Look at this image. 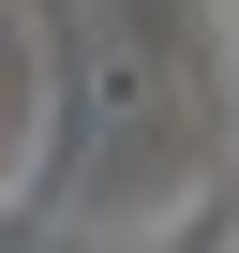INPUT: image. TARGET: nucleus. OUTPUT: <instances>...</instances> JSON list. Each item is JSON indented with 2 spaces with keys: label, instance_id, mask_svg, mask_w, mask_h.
Wrapping results in <instances>:
<instances>
[]
</instances>
